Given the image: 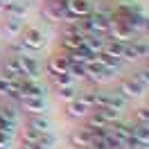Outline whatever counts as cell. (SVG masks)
I'll return each mask as SVG.
<instances>
[{"label": "cell", "instance_id": "obj_1", "mask_svg": "<svg viewBox=\"0 0 149 149\" xmlns=\"http://www.w3.org/2000/svg\"><path fill=\"white\" fill-rule=\"evenodd\" d=\"M18 41L27 47V52H38V50H43L47 45V36L38 27H25Z\"/></svg>", "mask_w": 149, "mask_h": 149}, {"label": "cell", "instance_id": "obj_2", "mask_svg": "<svg viewBox=\"0 0 149 149\" xmlns=\"http://www.w3.org/2000/svg\"><path fill=\"white\" fill-rule=\"evenodd\" d=\"M14 59H16V63H18V68H20V74H23L25 79L38 81V77L43 72V65H41V61H38L36 56H32V52H29V54H23V56H14Z\"/></svg>", "mask_w": 149, "mask_h": 149}, {"label": "cell", "instance_id": "obj_3", "mask_svg": "<svg viewBox=\"0 0 149 149\" xmlns=\"http://www.w3.org/2000/svg\"><path fill=\"white\" fill-rule=\"evenodd\" d=\"M145 91H147V88L140 84L133 74L122 77L120 84H118V95H122L124 100H138V97H142V95H145Z\"/></svg>", "mask_w": 149, "mask_h": 149}, {"label": "cell", "instance_id": "obj_4", "mask_svg": "<svg viewBox=\"0 0 149 149\" xmlns=\"http://www.w3.org/2000/svg\"><path fill=\"white\" fill-rule=\"evenodd\" d=\"M106 38L109 41H118V43H131V41H136V32L127 23H122V20H111Z\"/></svg>", "mask_w": 149, "mask_h": 149}, {"label": "cell", "instance_id": "obj_5", "mask_svg": "<svg viewBox=\"0 0 149 149\" xmlns=\"http://www.w3.org/2000/svg\"><path fill=\"white\" fill-rule=\"evenodd\" d=\"M140 59H149V43H145V41L124 43V47H122V61H140Z\"/></svg>", "mask_w": 149, "mask_h": 149}, {"label": "cell", "instance_id": "obj_6", "mask_svg": "<svg viewBox=\"0 0 149 149\" xmlns=\"http://www.w3.org/2000/svg\"><path fill=\"white\" fill-rule=\"evenodd\" d=\"M68 18H86L95 11L93 0H65Z\"/></svg>", "mask_w": 149, "mask_h": 149}, {"label": "cell", "instance_id": "obj_7", "mask_svg": "<svg viewBox=\"0 0 149 149\" xmlns=\"http://www.w3.org/2000/svg\"><path fill=\"white\" fill-rule=\"evenodd\" d=\"M41 16L50 23H63L68 18V11H65V0L63 2H43V9Z\"/></svg>", "mask_w": 149, "mask_h": 149}, {"label": "cell", "instance_id": "obj_8", "mask_svg": "<svg viewBox=\"0 0 149 149\" xmlns=\"http://www.w3.org/2000/svg\"><path fill=\"white\" fill-rule=\"evenodd\" d=\"M70 52L68 50H59L54 56H50V61H47V72L50 74H63L70 70Z\"/></svg>", "mask_w": 149, "mask_h": 149}, {"label": "cell", "instance_id": "obj_9", "mask_svg": "<svg viewBox=\"0 0 149 149\" xmlns=\"http://www.w3.org/2000/svg\"><path fill=\"white\" fill-rule=\"evenodd\" d=\"M16 106L23 109V111H27L29 115H45L47 100L45 97H20L18 102H16Z\"/></svg>", "mask_w": 149, "mask_h": 149}, {"label": "cell", "instance_id": "obj_10", "mask_svg": "<svg viewBox=\"0 0 149 149\" xmlns=\"http://www.w3.org/2000/svg\"><path fill=\"white\" fill-rule=\"evenodd\" d=\"M91 111H93V109L88 106L84 95H79V97H74V100H70V102L65 104V115H68V118H74V120H84Z\"/></svg>", "mask_w": 149, "mask_h": 149}, {"label": "cell", "instance_id": "obj_11", "mask_svg": "<svg viewBox=\"0 0 149 149\" xmlns=\"http://www.w3.org/2000/svg\"><path fill=\"white\" fill-rule=\"evenodd\" d=\"M68 142H70V147L74 149H88L91 147V142H93V136H91V131L81 127V129H74L70 136H68Z\"/></svg>", "mask_w": 149, "mask_h": 149}, {"label": "cell", "instance_id": "obj_12", "mask_svg": "<svg viewBox=\"0 0 149 149\" xmlns=\"http://www.w3.org/2000/svg\"><path fill=\"white\" fill-rule=\"evenodd\" d=\"M25 29V20L23 18H14V16H7V20H2V34L7 38H18Z\"/></svg>", "mask_w": 149, "mask_h": 149}, {"label": "cell", "instance_id": "obj_13", "mask_svg": "<svg viewBox=\"0 0 149 149\" xmlns=\"http://www.w3.org/2000/svg\"><path fill=\"white\" fill-rule=\"evenodd\" d=\"M106 41L109 38L102 36V34H88V36L84 38V45L93 52V54H100V52H104V47H106Z\"/></svg>", "mask_w": 149, "mask_h": 149}, {"label": "cell", "instance_id": "obj_14", "mask_svg": "<svg viewBox=\"0 0 149 149\" xmlns=\"http://www.w3.org/2000/svg\"><path fill=\"white\" fill-rule=\"evenodd\" d=\"M2 77H7V79H11V81H18L20 77H23L14 56H7V59H5V63H2Z\"/></svg>", "mask_w": 149, "mask_h": 149}, {"label": "cell", "instance_id": "obj_15", "mask_svg": "<svg viewBox=\"0 0 149 149\" xmlns=\"http://www.w3.org/2000/svg\"><path fill=\"white\" fill-rule=\"evenodd\" d=\"M27 127L41 131V133H47V131H52V122H50L47 115H29L27 118Z\"/></svg>", "mask_w": 149, "mask_h": 149}, {"label": "cell", "instance_id": "obj_16", "mask_svg": "<svg viewBox=\"0 0 149 149\" xmlns=\"http://www.w3.org/2000/svg\"><path fill=\"white\" fill-rule=\"evenodd\" d=\"M95 111H97V115H100L106 124H115V122L122 120V111L111 109V106H102V109H95Z\"/></svg>", "mask_w": 149, "mask_h": 149}, {"label": "cell", "instance_id": "obj_17", "mask_svg": "<svg viewBox=\"0 0 149 149\" xmlns=\"http://www.w3.org/2000/svg\"><path fill=\"white\" fill-rule=\"evenodd\" d=\"M5 11H7L9 16H14V18H23V20L29 16V7L27 5H25V2H14V0L5 7Z\"/></svg>", "mask_w": 149, "mask_h": 149}, {"label": "cell", "instance_id": "obj_18", "mask_svg": "<svg viewBox=\"0 0 149 149\" xmlns=\"http://www.w3.org/2000/svg\"><path fill=\"white\" fill-rule=\"evenodd\" d=\"M61 50H68V52H74L77 47L84 45V38L81 36H70V34H61V41H59Z\"/></svg>", "mask_w": 149, "mask_h": 149}, {"label": "cell", "instance_id": "obj_19", "mask_svg": "<svg viewBox=\"0 0 149 149\" xmlns=\"http://www.w3.org/2000/svg\"><path fill=\"white\" fill-rule=\"evenodd\" d=\"M131 131H133V138L138 140L140 145H149V124L131 122Z\"/></svg>", "mask_w": 149, "mask_h": 149}, {"label": "cell", "instance_id": "obj_20", "mask_svg": "<svg viewBox=\"0 0 149 149\" xmlns=\"http://www.w3.org/2000/svg\"><path fill=\"white\" fill-rule=\"evenodd\" d=\"M0 120L2 122H16L18 120V106L16 104H0Z\"/></svg>", "mask_w": 149, "mask_h": 149}, {"label": "cell", "instance_id": "obj_21", "mask_svg": "<svg viewBox=\"0 0 149 149\" xmlns=\"http://www.w3.org/2000/svg\"><path fill=\"white\" fill-rule=\"evenodd\" d=\"M56 91V97L61 100V102H70V100H74V97H79V88H77V84L74 86H61V88H54Z\"/></svg>", "mask_w": 149, "mask_h": 149}, {"label": "cell", "instance_id": "obj_22", "mask_svg": "<svg viewBox=\"0 0 149 149\" xmlns=\"http://www.w3.org/2000/svg\"><path fill=\"white\" fill-rule=\"evenodd\" d=\"M50 79H52V86H54V88H61V86H74V84H77V79H74L70 72H63V74H50Z\"/></svg>", "mask_w": 149, "mask_h": 149}, {"label": "cell", "instance_id": "obj_23", "mask_svg": "<svg viewBox=\"0 0 149 149\" xmlns=\"http://www.w3.org/2000/svg\"><path fill=\"white\" fill-rule=\"evenodd\" d=\"M18 136H20V145H23V142H38L41 131L32 129V127H23V129L18 131Z\"/></svg>", "mask_w": 149, "mask_h": 149}, {"label": "cell", "instance_id": "obj_24", "mask_svg": "<svg viewBox=\"0 0 149 149\" xmlns=\"http://www.w3.org/2000/svg\"><path fill=\"white\" fill-rule=\"evenodd\" d=\"M7 52H9V56H23V54H29L27 47L23 45L20 41H16V43H11L9 47H7Z\"/></svg>", "mask_w": 149, "mask_h": 149}, {"label": "cell", "instance_id": "obj_25", "mask_svg": "<svg viewBox=\"0 0 149 149\" xmlns=\"http://www.w3.org/2000/svg\"><path fill=\"white\" fill-rule=\"evenodd\" d=\"M133 122H140V124H149V106H140L138 111L133 113Z\"/></svg>", "mask_w": 149, "mask_h": 149}, {"label": "cell", "instance_id": "obj_26", "mask_svg": "<svg viewBox=\"0 0 149 149\" xmlns=\"http://www.w3.org/2000/svg\"><path fill=\"white\" fill-rule=\"evenodd\" d=\"M133 77H136V79H138L145 88H149V65H147V68H142V70H138Z\"/></svg>", "mask_w": 149, "mask_h": 149}, {"label": "cell", "instance_id": "obj_27", "mask_svg": "<svg viewBox=\"0 0 149 149\" xmlns=\"http://www.w3.org/2000/svg\"><path fill=\"white\" fill-rule=\"evenodd\" d=\"M11 138H14V136L5 133V131H0V147H9V145H11Z\"/></svg>", "mask_w": 149, "mask_h": 149}, {"label": "cell", "instance_id": "obj_28", "mask_svg": "<svg viewBox=\"0 0 149 149\" xmlns=\"http://www.w3.org/2000/svg\"><path fill=\"white\" fill-rule=\"evenodd\" d=\"M20 149H45V147H41V145H36V142H23Z\"/></svg>", "mask_w": 149, "mask_h": 149}, {"label": "cell", "instance_id": "obj_29", "mask_svg": "<svg viewBox=\"0 0 149 149\" xmlns=\"http://www.w3.org/2000/svg\"><path fill=\"white\" fill-rule=\"evenodd\" d=\"M136 149H149V145H138Z\"/></svg>", "mask_w": 149, "mask_h": 149}, {"label": "cell", "instance_id": "obj_30", "mask_svg": "<svg viewBox=\"0 0 149 149\" xmlns=\"http://www.w3.org/2000/svg\"><path fill=\"white\" fill-rule=\"evenodd\" d=\"M43 2H63V0H43Z\"/></svg>", "mask_w": 149, "mask_h": 149}, {"label": "cell", "instance_id": "obj_31", "mask_svg": "<svg viewBox=\"0 0 149 149\" xmlns=\"http://www.w3.org/2000/svg\"><path fill=\"white\" fill-rule=\"evenodd\" d=\"M145 32H147V34H149V20H147V29H145Z\"/></svg>", "mask_w": 149, "mask_h": 149}, {"label": "cell", "instance_id": "obj_32", "mask_svg": "<svg viewBox=\"0 0 149 149\" xmlns=\"http://www.w3.org/2000/svg\"><path fill=\"white\" fill-rule=\"evenodd\" d=\"M0 149H9V147H0Z\"/></svg>", "mask_w": 149, "mask_h": 149}, {"label": "cell", "instance_id": "obj_33", "mask_svg": "<svg viewBox=\"0 0 149 149\" xmlns=\"http://www.w3.org/2000/svg\"><path fill=\"white\" fill-rule=\"evenodd\" d=\"M0 11H2V7H0Z\"/></svg>", "mask_w": 149, "mask_h": 149}]
</instances>
